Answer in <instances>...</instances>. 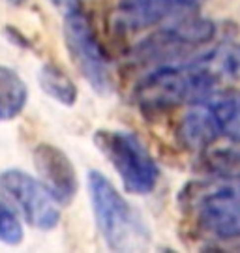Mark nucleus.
I'll list each match as a JSON object with an SVG mask.
<instances>
[{
    "mask_svg": "<svg viewBox=\"0 0 240 253\" xmlns=\"http://www.w3.org/2000/svg\"><path fill=\"white\" fill-rule=\"evenodd\" d=\"M218 86V79L197 58L156 66L137 83L134 98L144 115H160L182 103L201 100Z\"/></svg>",
    "mask_w": 240,
    "mask_h": 253,
    "instance_id": "obj_1",
    "label": "nucleus"
},
{
    "mask_svg": "<svg viewBox=\"0 0 240 253\" xmlns=\"http://www.w3.org/2000/svg\"><path fill=\"white\" fill-rule=\"evenodd\" d=\"M89 195L99 235L113 252H141L150 242V231L113 182L99 171L89 172Z\"/></svg>",
    "mask_w": 240,
    "mask_h": 253,
    "instance_id": "obj_2",
    "label": "nucleus"
},
{
    "mask_svg": "<svg viewBox=\"0 0 240 253\" xmlns=\"http://www.w3.org/2000/svg\"><path fill=\"white\" fill-rule=\"evenodd\" d=\"M239 122L240 90L216 86L201 100L190 103V109L178 124V139L188 150L205 152Z\"/></svg>",
    "mask_w": 240,
    "mask_h": 253,
    "instance_id": "obj_3",
    "label": "nucleus"
},
{
    "mask_svg": "<svg viewBox=\"0 0 240 253\" xmlns=\"http://www.w3.org/2000/svg\"><path fill=\"white\" fill-rule=\"evenodd\" d=\"M94 143L118 172L126 191L146 195L158 186L160 167L137 133L128 129H99Z\"/></svg>",
    "mask_w": 240,
    "mask_h": 253,
    "instance_id": "obj_4",
    "label": "nucleus"
},
{
    "mask_svg": "<svg viewBox=\"0 0 240 253\" xmlns=\"http://www.w3.org/2000/svg\"><path fill=\"white\" fill-rule=\"evenodd\" d=\"M216 36V27L212 21L188 13L177 17L167 27L144 38L134 49V58L139 64H178V60L188 62L186 58L197 49L212 42Z\"/></svg>",
    "mask_w": 240,
    "mask_h": 253,
    "instance_id": "obj_5",
    "label": "nucleus"
},
{
    "mask_svg": "<svg viewBox=\"0 0 240 253\" xmlns=\"http://www.w3.org/2000/svg\"><path fill=\"white\" fill-rule=\"evenodd\" d=\"M64 43L71 62L94 90L107 96L113 90V70L90 19L77 6L64 17Z\"/></svg>",
    "mask_w": 240,
    "mask_h": 253,
    "instance_id": "obj_6",
    "label": "nucleus"
},
{
    "mask_svg": "<svg viewBox=\"0 0 240 253\" xmlns=\"http://www.w3.org/2000/svg\"><path fill=\"white\" fill-rule=\"evenodd\" d=\"M0 195L28 225L51 231L60 223V208L42 182L21 169L0 172Z\"/></svg>",
    "mask_w": 240,
    "mask_h": 253,
    "instance_id": "obj_7",
    "label": "nucleus"
},
{
    "mask_svg": "<svg viewBox=\"0 0 240 253\" xmlns=\"http://www.w3.org/2000/svg\"><path fill=\"white\" fill-rule=\"evenodd\" d=\"M197 223L216 238L240 236V180H223V184L201 190L192 201Z\"/></svg>",
    "mask_w": 240,
    "mask_h": 253,
    "instance_id": "obj_8",
    "label": "nucleus"
},
{
    "mask_svg": "<svg viewBox=\"0 0 240 253\" xmlns=\"http://www.w3.org/2000/svg\"><path fill=\"white\" fill-rule=\"evenodd\" d=\"M206 0H120L115 11V28L135 32L156 27L167 19L193 13Z\"/></svg>",
    "mask_w": 240,
    "mask_h": 253,
    "instance_id": "obj_9",
    "label": "nucleus"
},
{
    "mask_svg": "<svg viewBox=\"0 0 240 253\" xmlns=\"http://www.w3.org/2000/svg\"><path fill=\"white\" fill-rule=\"evenodd\" d=\"M32 160L45 190L53 195L58 205H70L79 190L77 172L70 158L58 146L40 143L32 152Z\"/></svg>",
    "mask_w": 240,
    "mask_h": 253,
    "instance_id": "obj_10",
    "label": "nucleus"
},
{
    "mask_svg": "<svg viewBox=\"0 0 240 253\" xmlns=\"http://www.w3.org/2000/svg\"><path fill=\"white\" fill-rule=\"evenodd\" d=\"M28 101V88L15 70L0 66V122L17 118Z\"/></svg>",
    "mask_w": 240,
    "mask_h": 253,
    "instance_id": "obj_11",
    "label": "nucleus"
},
{
    "mask_svg": "<svg viewBox=\"0 0 240 253\" xmlns=\"http://www.w3.org/2000/svg\"><path fill=\"white\" fill-rule=\"evenodd\" d=\"M38 81H40L42 90L49 98H53L56 103L66 105V107L75 105L77 96H79L77 86H75V83L71 81L70 75L64 72L62 68H58L56 64H44L40 68V73H38Z\"/></svg>",
    "mask_w": 240,
    "mask_h": 253,
    "instance_id": "obj_12",
    "label": "nucleus"
},
{
    "mask_svg": "<svg viewBox=\"0 0 240 253\" xmlns=\"http://www.w3.org/2000/svg\"><path fill=\"white\" fill-rule=\"evenodd\" d=\"M199 60L210 70L218 83L222 79L240 77V43H227L212 49L210 53L199 56Z\"/></svg>",
    "mask_w": 240,
    "mask_h": 253,
    "instance_id": "obj_13",
    "label": "nucleus"
},
{
    "mask_svg": "<svg viewBox=\"0 0 240 253\" xmlns=\"http://www.w3.org/2000/svg\"><path fill=\"white\" fill-rule=\"evenodd\" d=\"M203 167L208 174L220 180H240V150L223 148L206 152Z\"/></svg>",
    "mask_w": 240,
    "mask_h": 253,
    "instance_id": "obj_14",
    "label": "nucleus"
},
{
    "mask_svg": "<svg viewBox=\"0 0 240 253\" xmlns=\"http://www.w3.org/2000/svg\"><path fill=\"white\" fill-rule=\"evenodd\" d=\"M25 238V231L19 221L17 212L0 201V242L8 246H19Z\"/></svg>",
    "mask_w": 240,
    "mask_h": 253,
    "instance_id": "obj_15",
    "label": "nucleus"
},
{
    "mask_svg": "<svg viewBox=\"0 0 240 253\" xmlns=\"http://www.w3.org/2000/svg\"><path fill=\"white\" fill-rule=\"evenodd\" d=\"M227 135L231 137V141H235V143H239V145H240V122L235 127H233V129L229 131V133H227Z\"/></svg>",
    "mask_w": 240,
    "mask_h": 253,
    "instance_id": "obj_16",
    "label": "nucleus"
},
{
    "mask_svg": "<svg viewBox=\"0 0 240 253\" xmlns=\"http://www.w3.org/2000/svg\"><path fill=\"white\" fill-rule=\"evenodd\" d=\"M54 2H56L58 6H68V9L77 6V0H54Z\"/></svg>",
    "mask_w": 240,
    "mask_h": 253,
    "instance_id": "obj_17",
    "label": "nucleus"
},
{
    "mask_svg": "<svg viewBox=\"0 0 240 253\" xmlns=\"http://www.w3.org/2000/svg\"><path fill=\"white\" fill-rule=\"evenodd\" d=\"M4 2H8L11 6H21V4H25L27 0H4Z\"/></svg>",
    "mask_w": 240,
    "mask_h": 253,
    "instance_id": "obj_18",
    "label": "nucleus"
}]
</instances>
